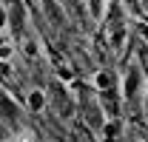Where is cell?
Instances as JSON below:
<instances>
[{
	"instance_id": "3957f363",
	"label": "cell",
	"mask_w": 148,
	"mask_h": 142,
	"mask_svg": "<svg viewBox=\"0 0 148 142\" xmlns=\"http://www.w3.org/2000/svg\"><path fill=\"white\" fill-rule=\"evenodd\" d=\"M3 26H6V9L0 6V29H3Z\"/></svg>"
},
{
	"instance_id": "7a4b0ae2",
	"label": "cell",
	"mask_w": 148,
	"mask_h": 142,
	"mask_svg": "<svg viewBox=\"0 0 148 142\" xmlns=\"http://www.w3.org/2000/svg\"><path fill=\"white\" fill-rule=\"evenodd\" d=\"M97 85H100V88H108V85H111V77L106 74V71H100V74H97Z\"/></svg>"
},
{
	"instance_id": "6da1fadb",
	"label": "cell",
	"mask_w": 148,
	"mask_h": 142,
	"mask_svg": "<svg viewBox=\"0 0 148 142\" xmlns=\"http://www.w3.org/2000/svg\"><path fill=\"white\" fill-rule=\"evenodd\" d=\"M29 108L32 111H43L46 108V91H40V88L29 91Z\"/></svg>"
}]
</instances>
